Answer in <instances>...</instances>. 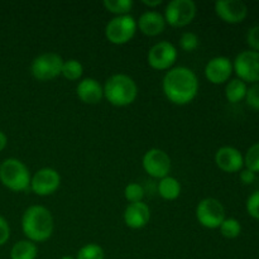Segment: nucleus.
<instances>
[{
    "instance_id": "1a4fd4ad",
    "label": "nucleus",
    "mask_w": 259,
    "mask_h": 259,
    "mask_svg": "<svg viewBox=\"0 0 259 259\" xmlns=\"http://www.w3.org/2000/svg\"><path fill=\"white\" fill-rule=\"evenodd\" d=\"M179 57V51L174 43L168 40H159L154 43L148 51L147 62L156 71H168L174 67Z\"/></svg>"
},
{
    "instance_id": "c756f323",
    "label": "nucleus",
    "mask_w": 259,
    "mask_h": 259,
    "mask_svg": "<svg viewBox=\"0 0 259 259\" xmlns=\"http://www.w3.org/2000/svg\"><path fill=\"white\" fill-rule=\"evenodd\" d=\"M245 100L250 108L259 110V82L253 83L250 88H248Z\"/></svg>"
},
{
    "instance_id": "393cba45",
    "label": "nucleus",
    "mask_w": 259,
    "mask_h": 259,
    "mask_svg": "<svg viewBox=\"0 0 259 259\" xmlns=\"http://www.w3.org/2000/svg\"><path fill=\"white\" fill-rule=\"evenodd\" d=\"M76 259H105V252L96 243H88L78 249Z\"/></svg>"
},
{
    "instance_id": "4be33fe9",
    "label": "nucleus",
    "mask_w": 259,
    "mask_h": 259,
    "mask_svg": "<svg viewBox=\"0 0 259 259\" xmlns=\"http://www.w3.org/2000/svg\"><path fill=\"white\" fill-rule=\"evenodd\" d=\"M83 75V66L82 63L75 58H70V60L63 61L62 71H61V76L68 81H78L82 78Z\"/></svg>"
},
{
    "instance_id": "9d476101",
    "label": "nucleus",
    "mask_w": 259,
    "mask_h": 259,
    "mask_svg": "<svg viewBox=\"0 0 259 259\" xmlns=\"http://www.w3.org/2000/svg\"><path fill=\"white\" fill-rule=\"evenodd\" d=\"M61 186V175L57 169L52 167H43L38 169L30 179V186L33 194L37 196H51Z\"/></svg>"
},
{
    "instance_id": "412c9836",
    "label": "nucleus",
    "mask_w": 259,
    "mask_h": 259,
    "mask_svg": "<svg viewBox=\"0 0 259 259\" xmlns=\"http://www.w3.org/2000/svg\"><path fill=\"white\" fill-rule=\"evenodd\" d=\"M248 86L244 81H242L240 78H232L227 82L225 86V98L229 103L237 104L239 101H242L243 99H245L247 96Z\"/></svg>"
},
{
    "instance_id": "6ab92c4d",
    "label": "nucleus",
    "mask_w": 259,
    "mask_h": 259,
    "mask_svg": "<svg viewBox=\"0 0 259 259\" xmlns=\"http://www.w3.org/2000/svg\"><path fill=\"white\" fill-rule=\"evenodd\" d=\"M181 184L176 177L166 176L163 179L159 180L158 182V194L159 196L167 201H174V200L179 199L181 195Z\"/></svg>"
},
{
    "instance_id": "9b49d317",
    "label": "nucleus",
    "mask_w": 259,
    "mask_h": 259,
    "mask_svg": "<svg viewBox=\"0 0 259 259\" xmlns=\"http://www.w3.org/2000/svg\"><path fill=\"white\" fill-rule=\"evenodd\" d=\"M144 172L153 179H163L168 176L172 168L171 157L161 148H151L142 158Z\"/></svg>"
},
{
    "instance_id": "423d86ee",
    "label": "nucleus",
    "mask_w": 259,
    "mask_h": 259,
    "mask_svg": "<svg viewBox=\"0 0 259 259\" xmlns=\"http://www.w3.org/2000/svg\"><path fill=\"white\" fill-rule=\"evenodd\" d=\"M63 61L65 60L56 52L40 53L33 58L30 63V73L35 80L42 82L55 80L61 76Z\"/></svg>"
},
{
    "instance_id": "2f4dec72",
    "label": "nucleus",
    "mask_w": 259,
    "mask_h": 259,
    "mask_svg": "<svg viewBox=\"0 0 259 259\" xmlns=\"http://www.w3.org/2000/svg\"><path fill=\"white\" fill-rule=\"evenodd\" d=\"M10 239V225L4 217L0 215V247L5 245Z\"/></svg>"
},
{
    "instance_id": "cd10ccee",
    "label": "nucleus",
    "mask_w": 259,
    "mask_h": 259,
    "mask_svg": "<svg viewBox=\"0 0 259 259\" xmlns=\"http://www.w3.org/2000/svg\"><path fill=\"white\" fill-rule=\"evenodd\" d=\"M180 47L185 52H194L200 46V38L194 32H184L180 37Z\"/></svg>"
},
{
    "instance_id": "a878e982",
    "label": "nucleus",
    "mask_w": 259,
    "mask_h": 259,
    "mask_svg": "<svg viewBox=\"0 0 259 259\" xmlns=\"http://www.w3.org/2000/svg\"><path fill=\"white\" fill-rule=\"evenodd\" d=\"M124 197H125V200L128 201V204L143 201V197H144L143 186L137 184V182L128 184L125 186V189H124Z\"/></svg>"
},
{
    "instance_id": "39448f33",
    "label": "nucleus",
    "mask_w": 259,
    "mask_h": 259,
    "mask_svg": "<svg viewBox=\"0 0 259 259\" xmlns=\"http://www.w3.org/2000/svg\"><path fill=\"white\" fill-rule=\"evenodd\" d=\"M138 30L137 19L131 14L125 15H115L111 18L105 25V38L110 43L116 46L126 45L133 39Z\"/></svg>"
},
{
    "instance_id": "20e7f679",
    "label": "nucleus",
    "mask_w": 259,
    "mask_h": 259,
    "mask_svg": "<svg viewBox=\"0 0 259 259\" xmlns=\"http://www.w3.org/2000/svg\"><path fill=\"white\" fill-rule=\"evenodd\" d=\"M29 168L20 159L10 157L0 163V182L13 192L27 191L30 186Z\"/></svg>"
},
{
    "instance_id": "4468645a",
    "label": "nucleus",
    "mask_w": 259,
    "mask_h": 259,
    "mask_svg": "<svg viewBox=\"0 0 259 259\" xmlns=\"http://www.w3.org/2000/svg\"><path fill=\"white\" fill-rule=\"evenodd\" d=\"M214 9L218 17L229 24L242 23L248 15V7L242 0H218Z\"/></svg>"
},
{
    "instance_id": "473e14b6",
    "label": "nucleus",
    "mask_w": 259,
    "mask_h": 259,
    "mask_svg": "<svg viewBox=\"0 0 259 259\" xmlns=\"http://www.w3.org/2000/svg\"><path fill=\"white\" fill-rule=\"evenodd\" d=\"M240 181L244 185H252L255 180V174L248 168H243L240 171Z\"/></svg>"
},
{
    "instance_id": "dca6fc26",
    "label": "nucleus",
    "mask_w": 259,
    "mask_h": 259,
    "mask_svg": "<svg viewBox=\"0 0 259 259\" xmlns=\"http://www.w3.org/2000/svg\"><path fill=\"white\" fill-rule=\"evenodd\" d=\"M76 95L83 104L96 105L104 99V88L96 78H81L76 86Z\"/></svg>"
},
{
    "instance_id": "f704fd0d",
    "label": "nucleus",
    "mask_w": 259,
    "mask_h": 259,
    "mask_svg": "<svg viewBox=\"0 0 259 259\" xmlns=\"http://www.w3.org/2000/svg\"><path fill=\"white\" fill-rule=\"evenodd\" d=\"M8 146V137L3 131H0V152L4 151Z\"/></svg>"
},
{
    "instance_id": "aec40b11",
    "label": "nucleus",
    "mask_w": 259,
    "mask_h": 259,
    "mask_svg": "<svg viewBox=\"0 0 259 259\" xmlns=\"http://www.w3.org/2000/svg\"><path fill=\"white\" fill-rule=\"evenodd\" d=\"M10 259H35L38 255L37 244L28 239L18 240L10 249Z\"/></svg>"
},
{
    "instance_id": "ddd939ff",
    "label": "nucleus",
    "mask_w": 259,
    "mask_h": 259,
    "mask_svg": "<svg viewBox=\"0 0 259 259\" xmlns=\"http://www.w3.org/2000/svg\"><path fill=\"white\" fill-rule=\"evenodd\" d=\"M233 61L227 56H217L205 65V77L214 85H222L230 80L233 73Z\"/></svg>"
},
{
    "instance_id": "5701e85b",
    "label": "nucleus",
    "mask_w": 259,
    "mask_h": 259,
    "mask_svg": "<svg viewBox=\"0 0 259 259\" xmlns=\"http://www.w3.org/2000/svg\"><path fill=\"white\" fill-rule=\"evenodd\" d=\"M103 5L109 13L115 15H125L133 9L134 3L133 0H104Z\"/></svg>"
},
{
    "instance_id": "a211bd4d",
    "label": "nucleus",
    "mask_w": 259,
    "mask_h": 259,
    "mask_svg": "<svg viewBox=\"0 0 259 259\" xmlns=\"http://www.w3.org/2000/svg\"><path fill=\"white\" fill-rule=\"evenodd\" d=\"M137 25L144 35L156 37V35L163 33L167 24L163 14L157 10H147V12L142 13L139 19L137 20Z\"/></svg>"
},
{
    "instance_id": "7c9ffc66",
    "label": "nucleus",
    "mask_w": 259,
    "mask_h": 259,
    "mask_svg": "<svg viewBox=\"0 0 259 259\" xmlns=\"http://www.w3.org/2000/svg\"><path fill=\"white\" fill-rule=\"evenodd\" d=\"M247 42L253 51L259 52V25L249 28L247 33Z\"/></svg>"
},
{
    "instance_id": "c9c22d12",
    "label": "nucleus",
    "mask_w": 259,
    "mask_h": 259,
    "mask_svg": "<svg viewBox=\"0 0 259 259\" xmlns=\"http://www.w3.org/2000/svg\"><path fill=\"white\" fill-rule=\"evenodd\" d=\"M60 259H76V258L72 257V255H63V257H61Z\"/></svg>"
},
{
    "instance_id": "b1692460",
    "label": "nucleus",
    "mask_w": 259,
    "mask_h": 259,
    "mask_svg": "<svg viewBox=\"0 0 259 259\" xmlns=\"http://www.w3.org/2000/svg\"><path fill=\"white\" fill-rule=\"evenodd\" d=\"M220 234L227 239H235L242 233V225H240L239 220L235 218H225L224 222L219 227Z\"/></svg>"
},
{
    "instance_id": "0eeeda50",
    "label": "nucleus",
    "mask_w": 259,
    "mask_h": 259,
    "mask_svg": "<svg viewBox=\"0 0 259 259\" xmlns=\"http://www.w3.org/2000/svg\"><path fill=\"white\" fill-rule=\"evenodd\" d=\"M195 217L201 227L206 229H219L225 220V207L220 200L215 197H205L196 205Z\"/></svg>"
},
{
    "instance_id": "6e6552de",
    "label": "nucleus",
    "mask_w": 259,
    "mask_h": 259,
    "mask_svg": "<svg viewBox=\"0 0 259 259\" xmlns=\"http://www.w3.org/2000/svg\"><path fill=\"white\" fill-rule=\"evenodd\" d=\"M197 13L196 3L194 0H171L164 8L166 24L174 28H184L191 24Z\"/></svg>"
},
{
    "instance_id": "f3484780",
    "label": "nucleus",
    "mask_w": 259,
    "mask_h": 259,
    "mask_svg": "<svg viewBox=\"0 0 259 259\" xmlns=\"http://www.w3.org/2000/svg\"><path fill=\"white\" fill-rule=\"evenodd\" d=\"M124 223L131 229H142L151 220V209L146 202H133L126 205L123 214Z\"/></svg>"
},
{
    "instance_id": "f257e3e1",
    "label": "nucleus",
    "mask_w": 259,
    "mask_h": 259,
    "mask_svg": "<svg viewBox=\"0 0 259 259\" xmlns=\"http://www.w3.org/2000/svg\"><path fill=\"white\" fill-rule=\"evenodd\" d=\"M197 75L186 66H176L166 71L162 80V90L169 103L184 106L195 100L199 94Z\"/></svg>"
},
{
    "instance_id": "c85d7f7f",
    "label": "nucleus",
    "mask_w": 259,
    "mask_h": 259,
    "mask_svg": "<svg viewBox=\"0 0 259 259\" xmlns=\"http://www.w3.org/2000/svg\"><path fill=\"white\" fill-rule=\"evenodd\" d=\"M245 207H247V211L253 219L259 220V190L253 192L247 200V204H245Z\"/></svg>"
},
{
    "instance_id": "bb28decb",
    "label": "nucleus",
    "mask_w": 259,
    "mask_h": 259,
    "mask_svg": "<svg viewBox=\"0 0 259 259\" xmlns=\"http://www.w3.org/2000/svg\"><path fill=\"white\" fill-rule=\"evenodd\" d=\"M244 166L254 174L259 172V143H254L248 148L244 156Z\"/></svg>"
},
{
    "instance_id": "2eb2a0df",
    "label": "nucleus",
    "mask_w": 259,
    "mask_h": 259,
    "mask_svg": "<svg viewBox=\"0 0 259 259\" xmlns=\"http://www.w3.org/2000/svg\"><path fill=\"white\" fill-rule=\"evenodd\" d=\"M215 163L223 172L235 174L242 171L244 167V156L235 147H220L215 153Z\"/></svg>"
},
{
    "instance_id": "f03ea898",
    "label": "nucleus",
    "mask_w": 259,
    "mask_h": 259,
    "mask_svg": "<svg viewBox=\"0 0 259 259\" xmlns=\"http://www.w3.org/2000/svg\"><path fill=\"white\" fill-rule=\"evenodd\" d=\"M22 230L25 239L35 244L47 242L55 230L52 212L42 205H32L27 207L22 215Z\"/></svg>"
},
{
    "instance_id": "7ed1b4c3",
    "label": "nucleus",
    "mask_w": 259,
    "mask_h": 259,
    "mask_svg": "<svg viewBox=\"0 0 259 259\" xmlns=\"http://www.w3.org/2000/svg\"><path fill=\"white\" fill-rule=\"evenodd\" d=\"M104 88V98L114 106L124 108L138 98V85L126 73H114L106 78Z\"/></svg>"
},
{
    "instance_id": "f8f14e48",
    "label": "nucleus",
    "mask_w": 259,
    "mask_h": 259,
    "mask_svg": "<svg viewBox=\"0 0 259 259\" xmlns=\"http://www.w3.org/2000/svg\"><path fill=\"white\" fill-rule=\"evenodd\" d=\"M233 70L245 83L259 82V52L253 50L238 53L233 61Z\"/></svg>"
},
{
    "instance_id": "72a5a7b5",
    "label": "nucleus",
    "mask_w": 259,
    "mask_h": 259,
    "mask_svg": "<svg viewBox=\"0 0 259 259\" xmlns=\"http://www.w3.org/2000/svg\"><path fill=\"white\" fill-rule=\"evenodd\" d=\"M162 0H143V2H142V4H144L146 5V7H148L149 8V10L151 9H156L157 7H159V5L162 4Z\"/></svg>"
}]
</instances>
